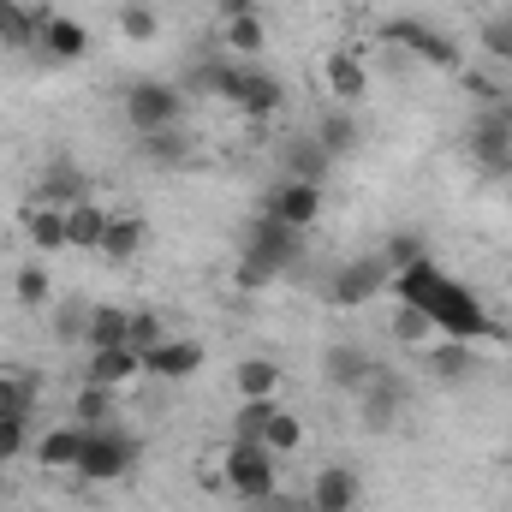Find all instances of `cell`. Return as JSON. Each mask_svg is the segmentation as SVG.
<instances>
[{
	"label": "cell",
	"mask_w": 512,
	"mask_h": 512,
	"mask_svg": "<svg viewBox=\"0 0 512 512\" xmlns=\"http://www.w3.org/2000/svg\"><path fill=\"white\" fill-rule=\"evenodd\" d=\"M393 292H399V304H417V310L435 322L441 340H465V346L495 340V346H507V328H501V322L483 310V298H477L465 280H453L435 256L399 268V274H393Z\"/></svg>",
	"instance_id": "obj_1"
},
{
	"label": "cell",
	"mask_w": 512,
	"mask_h": 512,
	"mask_svg": "<svg viewBox=\"0 0 512 512\" xmlns=\"http://www.w3.org/2000/svg\"><path fill=\"white\" fill-rule=\"evenodd\" d=\"M131 465H137V435L120 429V423H102V429L84 435V453H78L72 477H84V483H120V477H131Z\"/></svg>",
	"instance_id": "obj_2"
},
{
	"label": "cell",
	"mask_w": 512,
	"mask_h": 512,
	"mask_svg": "<svg viewBox=\"0 0 512 512\" xmlns=\"http://www.w3.org/2000/svg\"><path fill=\"white\" fill-rule=\"evenodd\" d=\"M126 126L137 137L149 131H167V126H185V90L167 84V78H137L126 90Z\"/></svg>",
	"instance_id": "obj_3"
},
{
	"label": "cell",
	"mask_w": 512,
	"mask_h": 512,
	"mask_svg": "<svg viewBox=\"0 0 512 512\" xmlns=\"http://www.w3.org/2000/svg\"><path fill=\"white\" fill-rule=\"evenodd\" d=\"M382 42L405 48V54H417L423 66H441V72H465V48H459L447 30H435L429 18H387V24H382Z\"/></svg>",
	"instance_id": "obj_4"
},
{
	"label": "cell",
	"mask_w": 512,
	"mask_h": 512,
	"mask_svg": "<svg viewBox=\"0 0 512 512\" xmlns=\"http://www.w3.org/2000/svg\"><path fill=\"white\" fill-rule=\"evenodd\" d=\"M465 149H471V161H477L483 179H512V102L483 108V114L471 120Z\"/></svg>",
	"instance_id": "obj_5"
},
{
	"label": "cell",
	"mask_w": 512,
	"mask_h": 512,
	"mask_svg": "<svg viewBox=\"0 0 512 512\" xmlns=\"http://www.w3.org/2000/svg\"><path fill=\"white\" fill-rule=\"evenodd\" d=\"M221 477L239 501H256V507L274 501V453L262 441H233L227 459H221Z\"/></svg>",
	"instance_id": "obj_6"
},
{
	"label": "cell",
	"mask_w": 512,
	"mask_h": 512,
	"mask_svg": "<svg viewBox=\"0 0 512 512\" xmlns=\"http://www.w3.org/2000/svg\"><path fill=\"white\" fill-rule=\"evenodd\" d=\"M387 286H393V268H387L382 251L352 256V262H340V268H334V280H328V304H340V310H358V304L382 298Z\"/></svg>",
	"instance_id": "obj_7"
},
{
	"label": "cell",
	"mask_w": 512,
	"mask_h": 512,
	"mask_svg": "<svg viewBox=\"0 0 512 512\" xmlns=\"http://www.w3.org/2000/svg\"><path fill=\"white\" fill-rule=\"evenodd\" d=\"M358 417H364V429H370V435L399 429V417H405V382H399L393 370H376L370 387L358 393Z\"/></svg>",
	"instance_id": "obj_8"
},
{
	"label": "cell",
	"mask_w": 512,
	"mask_h": 512,
	"mask_svg": "<svg viewBox=\"0 0 512 512\" xmlns=\"http://www.w3.org/2000/svg\"><path fill=\"white\" fill-rule=\"evenodd\" d=\"M376 370H382V364H376L364 346H352V340H334V346L322 352V382L334 387V393H352V399H358Z\"/></svg>",
	"instance_id": "obj_9"
},
{
	"label": "cell",
	"mask_w": 512,
	"mask_h": 512,
	"mask_svg": "<svg viewBox=\"0 0 512 512\" xmlns=\"http://www.w3.org/2000/svg\"><path fill=\"white\" fill-rule=\"evenodd\" d=\"M84 54H90L84 24L66 18V12H48V18H42V36H36V60H48V66H72V60H84Z\"/></svg>",
	"instance_id": "obj_10"
},
{
	"label": "cell",
	"mask_w": 512,
	"mask_h": 512,
	"mask_svg": "<svg viewBox=\"0 0 512 512\" xmlns=\"http://www.w3.org/2000/svg\"><path fill=\"white\" fill-rule=\"evenodd\" d=\"M185 90L215 96V102H239V90H245V60H233V54H209V60H197V66L185 72Z\"/></svg>",
	"instance_id": "obj_11"
},
{
	"label": "cell",
	"mask_w": 512,
	"mask_h": 512,
	"mask_svg": "<svg viewBox=\"0 0 512 512\" xmlns=\"http://www.w3.org/2000/svg\"><path fill=\"white\" fill-rule=\"evenodd\" d=\"M274 221H286V227H298V233H310L316 227V215H322V185H304V179H286V185H274L268 191V203H262Z\"/></svg>",
	"instance_id": "obj_12"
},
{
	"label": "cell",
	"mask_w": 512,
	"mask_h": 512,
	"mask_svg": "<svg viewBox=\"0 0 512 512\" xmlns=\"http://www.w3.org/2000/svg\"><path fill=\"white\" fill-rule=\"evenodd\" d=\"M245 251L268 256L274 268H292V262H298V251H304V233H298V227H286V221H274V215L262 209L251 227H245Z\"/></svg>",
	"instance_id": "obj_13"
},
{
	"label": "cell",
	"mask_w": 512,
	"mask_h": 512,
	"mask_svg": "<svg viewBox=\"0 0 512 512\" xmlns=\"http://www.w3.org/2000/svg\"><path fill=\"white\" fill-rule=\"evenodd\" d=\"M203 370V340H161L155 352H143V376H161V382H185Z\"/></svg>",
	"instance_id": "obj_14"
},
{
	"label": "cell",
	"mask_w": 512,
	"mask_h": 512,
	"mask_svg": "<svg viewBox=\"0 0 512 512\" xmlns=\"http://www.w3.org/2000/svg\"><path fill=\"white\" fill-rule=\"evenodd\" d=\"M304 501L316 512H358V471L352 465H322Z\"/></svg>",
	"instance_id": "obj_15"
},
{
	"label": "cell",
	"mask_w": 512,
	"mask_h": 512,
	"mask_svg": "<svg viewBox=\"0 0 512 512\" xmlns=\"http://www.w3.org/2000/svg\"><path fill=\"white\" fill-rule=\"evenodd\" d=\"M24 239H30V251H42V256H60L66 251V209H54V203H24Z\"/></svg>",
	"instance_id": "obj_16"
},
{
	"label": "cell",
	"mask_w": 512,
	"mask_h": 512,
	"mask_svg": "<svg viewBox=\"0 0 512 512\" xmlns=\"http://www.w3.org/2000/svg\"><path fill=\"white\" fill-rule=\"evenodd\" d=\"M143 245H149V221H143V215H131V209H114V215H108V233H102V251H96V256H108V262H137Z\"/></svg>",
	"instance_id": "obj_17"
},
{
	"label": "cell",
	"mask_w": 512,
	"mask_h": 512,
	"mask_svg": "<svg viewBox=\"0 0 512 512\" xmlns=\"http://www.w3.org/2000/svg\"><path fill=\"white\" fill-rule=\"evenodd\" d=\"M90 197V179L66 161V155H54L48 167H42V185H36V203H54V209H72V203H84Z\"/></svg>",
	"instance_id": "obj_18"
},
{
	"label": "cell",
	"mask_w": 512,
	"mask_h": 512,
	"mask_svg": "<svg viewBox=\"0 0 512 512\" xmlns=\"http://www.w3.org/2000/svg\"><path fill=\"white\" fill-rule=\"evenodd\" d=\"M245 120H274L280 108H286V90H280V78L274 72H262V66H245V90H239V102H233Z\"/></svg>",
	"instance_id": "obj_19"
},
{
	"label": "cell",
	"mask_w": 512,
	"mask_h": 512,
	"mask_svg": "<svg viewBox=\"0 0 512 512\" xmlns=\"http://www.w3.org/2000/svg\"><path fill=\"white\" fill-rule=\"evenodd\" d=\"M84 423H60V429H48L30 453H36V465L42 471H78V453H84Z\"/></svg>",
	"instance_id": "obj_20"
},
{
	"label": "cell",
	"mask_w": 512,
	"mask_h": 512,
	"mask_svg": "<svg viewBox=\"0 0 512 512\" xmlns=\"http://www.w3.org/2000/svg\"><path fill=\"white\" fill-rule=\"evenodd\" d=\"M42 18L48 6H24V0H0V42L18 48V54H36V36H42Z\"/></svg>",
	"instance_id": "obj_21"
},
{
	"label": "cell",
	"mask_w": 512,
	"mask_h": 512,
	"mask_svg": "<svg viewBox=\"0 0 512 512\" xmlns=\"http://www.w3.org/2000/svg\"><path fill=\"white\" fill-rule=\"evenodd\" d=\"M328 90H334L340 108H358V102H364L370 72H364V60H358L352 48H334V54H328Z\"/></svg>",
	"instance_id": "obj_22"
},
{
	"label": "cell",
	"mask_w": 512,
	"mask_h": 512,
	"mask_svg": "<svg viewBox=\"0 0 512 512\" xmlns=\"http://www.w3.org/2000/svg\"><path fill=\"white\" fill-rule=\"evenodd\" d=\"M423 358H429V376L447 382V387H459V382L477 376V346H465V340H435Z\"/></svg>",
	"instance_id": "obj_23"
},
{
	"label": "cell",
	"mask_w": 512,
	"mask_h": 512,
	"mask_svg": "<svg viewBox=\"0 0 512 512\" xmlns=\"http://www.w3.org/2000/svg\"><path fill=\"white\" fill-rule=\"evenodd\" d=\"M126 334H131L126 304H90V328H84V346H90V352H120Z\"/></svg>",
	"instance_id": "obj_24"
},
{
	"label": "cell",
	"mask_w": 512,
	"mask_h": 512,
	"mask_svg": "<svg viewBox=\"0 0 512 512\" xmlns=\"http://www.w3.org/2000/svg\"><path fill=\"white\" fill-rule=\"evenodd\" d=\"M102 233H108V209L96 197L66 209V251H102Z\"/></svg>",
	"instance_id": "obj_25"
},
{
	"label": "cell",
	"mask_w": 512,
	"mask_h": 512,
	"mask_svg": "<svg viewBox=\"0 0 512 512\" xmlns=\"http://www.w3.org/2000/svg\"><path fill=\"white\" fill-rule=\"evenodd\" d=\"M280 161H286V179H304V185H322L328 167H334V155H328L316 137H292V143L280 149Z\"/></svg>",
	"instance_id": "obj_26"
},
{
	"label": "cell",
	"mask_w": 512,
	"mask_h": 512,
	"mask_svg": "<svg viewBox=\"0 0 512 512\" xmlns=\"http://www.w3.org/2000/svg\"><path fill=\"white\" fill-rule=\"evenodd\" d=\"M137 149H143V161L149 167H191V131L185 126H167V131H149V137H137Z\"/></svg>",
	"instance_id": "obj_27"
},
{
	"label": "cell",
	"mask_w": 512,
	"mask_h": 512,
	"mask_svg": "<svg viewBox=\"0 0 512 512\" xmlns=\"http://www.w3.org/2000/svg\"><path fill=\"white\" fill-rule=\"evenodd\" d=\"M143 376V358L131 352V346H120V352H90V370H84V382H96V387H120L137 382Z\"/></svg>",
	"instance_id": "obj_28"
},
{
	"label": "cell",
	"mask_w": 512,
	"mask_h": 512,
	"mask_svg": "<svg viewBox=\"0 0 512 512\" xmlns=\"http://www.w3.org/2000/svg\"><path fill=\"white\" fill-rule=\"evenodd\" d=\"M310 137H316V143H322L334 161H346V155L364 143V131H358V120H352V108H334V114H322V126L310 131Z\"/></svg>",
	"instance_id": "obj_29"
},
{
	"label": "cell",
	"mask_w": 512,
	"mask_h": 512,
	"mask_svg": "<svg viewBox=\"0 0 512 512\" xmlns=\"http://www.w3.org/2000/svg\"><path fill=\"white\" fill-rule=\"evenodd\" d=\"M36 393H42L36 370H0V417H30Z\"/></svg>",
	"instance_id": "obj_30"
},
{
	"label": "cell",
	"mask_w": 512,
	"mask_h": 512,
	"mask_svg": "<svg viewBox=\"0 0 512 512\" xmlns=\"http://www.w3.org/2000/svg\"><path fill=\"white\" fill-rule=\"evenodd\" d=\"M233 387H239V399H274L280 393V364L274 358H239Z\"/></svg>",
	"instance_id": "obj_31"
},
{
	"label": "cell",
	"mask_w": 512,
	"mask_h": 512,
	"mask_svg": "<svg viewBox=\"0 0 512 512\" xmlns=\"http://www.w3.org/2000/svg\"><path fill=\"white\" fill-rule=\"evenodd\" d=\"M221 42H227L233 60H256V54L268 48V30H262V18L251 12V18H233V24L221 30Z\"/></svg>",
	"instance_id": "obj_32"
},
{
	"label": "cell",
	"mask_w": 512,
	"mask_h": 512,
	"mask_svg": "<svg viewBox=\"0 0 512 512\" xmlns=\"http://www.w3.org/2000/svg\"><path fill=\"white\" fill-rule=\"evenodd\" d=\"M310 435H304V417H292V411H280L274 405V417H268V429H262V447L268 453H298Z\"/></svg>",
	"instance_id": "obj_33"
},
{
	"label": "cell",
	"mask_w": 512,
	"mask_h": 512,
	"mask_svg": "<svg viewBox=\"0 0 512 512\" xmlns=\"http://www.w3.org/2000/svg\"><path fill=\"white\" fill-rule=\"evenodd\" d=\"M393 340H399V346H435L441 334H435V322H429L417 304H399V310H393Z\"/></svg>",
	"instance_id": "obj_34"
},
{
	"label": "cell",
	"mask_w": 512,
	"mask_h": 512,
	"mask_svg": "<svg viewBox=\"0 0 512 512\" xmlns=\"http://www.w3.org/2000/svg\"><path fill=\"white\" fill-rule=\"evenodd\" d=\"M114 24H120V36H126V42H155V30H161V18H155V6H149V0H126V6L114 12Z\"/></svg>",
	"instance_id": "obj_35"
},
{
	"label": "cell",
	"mask_w": 512,
	"mask_h": 512,
	"mask_svg": "<svg viewBox=\"0 0 512 512\" xmlns=\"http://www.w3.org/2000/svg\"><path fill=\"white\" fill-rule=\"evenodd\" d=\"M78 423L84 429H102V423H114V387H96V382H84L78 387Z\"/></svg>",
	"instance_id": "obj_36"
},
{
	"label": "cell",
	"mask_w": 512,
	"mask_h": 512,
	"mask_svg": "<svg viewBox=\"0 0 512 512\" xmlns=\"http://www.w3.org/2000/svg\"><path fill=\"white\" fill-rule=\"evenodd\" d=\"M268 417H274V399H239V411H233V441H262Z\"/></svg>",
	"instance_id": "obj_37"
},
{
	"label": "cell",
	"mask_w": 512,
	"mask_h": 512,
	"mask_svg": "<svg viewBox=\"0 0 512 512\" xmlns=\"http://www.w3.org/2000/svg\"><path fill=\"white\" fill-rule=\"evenodd\" d=\"M382 256H387V268L399 274V268H411V262L429 256V239H423V233H393V239L382 245Z\"/></svg>",
	"instance_id": "obj_38"
},
{
	"label": "cell",
	"mask_w": 512,
	"mask_h": 512,
	"mask_svg": "<svg viewBox=\"0 0 512 512\" xmlns=\"http://www.w3.org/2000/svg\"><path fill=\"white\" fill-rule=\"evenodd\" d=\"M274 274H280V268H274L268 256H256V251H239V268H233V286H239V292H262V286H268Z\"/></svg>",
	"instance_id": "obj_39"
},
{
	"label": "cell",
	"mask_w": 512,
	"mask_h": 512,
	"mask_svg": "<svg viewBox=\"0 0 512 512\" xmlns=\"http://www.w3.org/2000/svg\"><path fill=\"white\" fill-rule=\"evenodd\" d=\"M48 298H54L48 274H42L36 262H24V268H18V304H24V310H48Z\"/></svg>",
	"instance_id": "obj_40"
},
{
	"label": "cell",
	"mask_w": 512,
	"mask_h": 512,
	"mask_svg": "<svg viewBox=\"0 0 512 512\" xmlns=\"http://www.w3.org/2000/svg\"><path fill=\"white\" fill-rule=\"evenodd\" d=\"M167 334H161V316H149V310H131V334H126V346L143 358V352H155Z\"/></svg>",
	"instance_id": "obj_41"
},
{
	"label": "cell",
	"mask_w": 512,
	"mask_h": 512,
	"mask_svg": "<svg viewBox=\"0 0 512 512\" xmlns=\"http://www.w3.org/2000/svg\"><path fill=\"white\" fill-rule=\"evenodd\" d=\"M477 36H483V48H489L501 66H512V12H501V18H483V30H477Z\"/></svg>",
	"instance_id": "obj_42"
},
{
	"label": "cell",
	"mask_w": 512,
	"mask_h": 512,
	"mask_svg": "<svg viewBox=\"0 0 512 512\" xmlns=\"http://www.w3.org/2000/svg\"><path fill=\"white\" fill-rule=\"evenodd\" d=\"M84 328H90V304H84V298H66V304L54 310V334H60V340H84Z\"/></svg>",
	"instance_id": "obj_43"
},
{
	"label": "cell",
	"mask_w": 512,
	"mask_h": 512,
	"mask_svg": "<svg viewBox=\"0 0 512 512\" xmlns=\"http://www.w3.org/2000/svg\"><path fill=\"white\" fill-rule=\"evenodd\" d=\"M459 78H465V90H471V96H477L483 108H501V102H512L507 84H501V78H489V72H471V66H465Z\"/></svg>",
	"instance_id": "obj_44"
},
{
	"label": "cell",
	"mask_w": 512,
	"mask_h": 512,
	"mask_svg": "<svg viewBox=\"0 0 512 512\" xmlns=\"http://www.w3.org/2000/svg\"><path fill=\"white\" fill-rule=\"evenodd\" d=\"M24 447H30V417H0V453L18 459Z\"/></svg>",
	"instance_id": "obj_45"
},
{
	"label": "cell",
	"mask_w": 512,
	"mask_h": 512,
	"mask_svg": "<svg viewBox=\"0 0 512 512\" xmlns=\"http://www.w3.org/2000/svg\"><path fill=\"white\" fill-rule=\"evenodd\" d=\"M256 12V0H215V18L221 24H233V18H251Z\"/></svg>",
	"instance_id": "obj_46"
},
{
	"label": "cell",
	"mask_w": 512,
	"mask_h": 512,
	"mask_svg": "<svg viewBox=\"0 0 512 512\" xmlns=\"http://www.w3.org/2000/svg\"><path fill=\"white\" fill-rule=\"evenodd\" d=\"M280 512H316V507H310V501H286Z\"/></svg>",
	"instance_id": "obj_47"
},
{
	"label": "cell",
	"mask_w": 512,
	"mask_h": 512,
	"mask_svg": "<svg viewBox=\"0 0 512 512\" xmlns=\"http://www.w3.org/2000/svg\"><path fill=\"white\" fill-rule=\"evenodd\" d=\"M6 465H12V459H6V453H0V471H6Z\"/></svg>",
	"instance_id": "obj_48"
},
{
	"label": "cell",
	"mask_w": 512,
	"mask_h": 512,
	"mask_svg": "<svg viewBox=\"0 0 512 512\" xmlns=\"http://www.w3.org/2000/svg\"><path fill=\"white\" fill-rule=\"evenodd\" d=\"M507 203H512V179H507Z\"/></svg>",
	"instance_id": "obj_49"
},
{
	"label": "cell",
	"mask_w": 512,
	"mask_h": 512,
	"mask_svg": "<svg viewBox=\"0 0 512 512\" xmlns=\"http://www.w3.org/2000/svg\"><path fill=\"white\" fill-rule=\"evenodd\" d=\"M507 6H512V0H507Z\"/></svg>",
	"instance_id": "obj_50"
}]
</instances>
